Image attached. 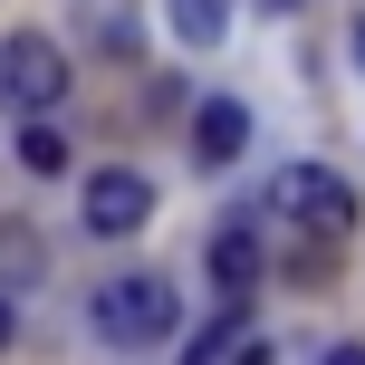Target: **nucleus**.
Segmentation results:
<instances>
[{
  "label": "nucleus",
  "mask_w": 365,
  "mask_h": 365,
  "mask_svg": "<svg viewBox=\"0 0 365 365\" xmlns=\"http://www.w3.org/2000/svg\"><path fill=\"white\" fill-rule=\"evenodd\" d=\"M173 279H154V269H135V279H106L96 289V336L106 346H125V356H145V346H164L173 336Z\"/></svg>",
  "instance_id": "nucleus-1"
},
{
  "label": "nucleus",
  "mask_w": 365,
  "mask_h": 365,
  "mask_svg": "<svg viewBox=\"0 0 365 365\" xmlns=\"http://www.w3.org/2000/svg\"><path fill=\"white\" fill-rule=\"evenodd\" d=\"M269 212L289 221V231H308V240H346L356 231V192H346V173H327V164H289L269 182Z\"/></svg>",
  "instance_id": "nucleus-2"
},
{
  "label": "nucleus",
  "mask_w": 365,
  "mask_h": 365,
  "mask_svg": "<svg viewBox=\"0 0 365 365\" xmlns=\"http://www.w3.org/2000/svg\"><path fill=\"white\" fill-rule=\"evenodd\" d=\"M0 106H10V115L68 106V48L38 38V29H10V38H0Z\"/></svg>",
  "instance_id": "nucleus-3"
},
{
  "label": "nucleus",
  "mask_w": 365,
  "mask_h": 365,
  "mask_svg": "<svg viewBox=\"0 0 365 365\" xmlns=\"http://www.w3.org/2000/svg\"><path fill=\"white\" fill-rule=\"evenodd\" d=\"M87 231L96 240H125V231H145V212H154V182L135 173V164H106V173H87Z\"/></svg>",
  "instance_id": "nucleus-4"
},
{
  "label": "nucleus",
  "mask_w": 365,
  "mask_h": 365,
  "mask_svg": "<svg viewBox=\"0 0 365 365\" xmlns=\"http://www.w3.org/2000/svg\"><path fill=\"white\" fill-rule=\"evenodd\" d=\"M250 279H259V231H250V221H221V231H212V289L221 298H250Z\"/></svg>",
  "instance_id": "nucleus-5"
},
{
  "label": "nucleus",
  "mask_w": 365,
  "mask_h": 365,
  "mask_svg": "<svg viewBox=\"0 0 365 365\" xmlns=\"http://www.w3.org/2000/svg\"><path fill=\"white\" fill-rule=\"evenodd\" d=\"M240 145H250V106H240V96H212V106L192 115V154L202 164H231Z\"/></svg>",
  "instance_id": "nucleus-6"
},
{
  "label": "nucleus",
  "mask_w": 365,
  "mask_h": 365,
  "mask_svg": "<svg viewBox=\"0 0 365 365\" xmlns=\"http://www.w3.org/2000/svg\"><path fill=\"white\" fill-rule=\"evenodd\" d=\"M164 19H173L182 48H212V38L231 29V0H164Z\"/></svg>",
  "instance_id": "nucleus-7"
},
{
  "label": "nucleus",
  "mask_w": 365,
  "mask_h": 365,
  "mask_svg": "<svg viewBox=\"0 0 365 365\" xmlns=\"http://www.w3.org/2000/svg\"><path fill=\"white\" fill-rule=\"evenodd\" d=\"M240 346H250V308H240V298H221V317L202 327V346L182 356V365H221V356H240Z\"/></svg>",
  "instance_id": "nucleus-8"
},
{
  "label": "nucleus",
  "mask_w": 365,
  "mask_h": 365,
  "mask_svg": "<svg viewBox=\"0 0 365 365\" xmlns=\"http://www.w3.org/2000/svg\"><path fill=\"white\" fill-rule=\"evenodd\" d=\"M19 164H29V173H58V164H68V135H58V125H29V135H19Z\"/></svg>",
  "instance_id": "nucleus-9"
},
{
  "label": "nucleus",
  "mask_w": 365,
  "mask_h": 365,
  "mask_svg": "<svg viewBox=\"0 0 365 365\" xmlns=\"http://www.w3.org/2000/svg\"><path fill=\"white\" fill-rule=\"evenodd\" d=\"M317 365H365V346H336V356H317Z\"/></svg>",
  "instance_id": "nucleus-10"
},
{
  "label": "nucleus",
  "mask_w": 365,
  "mask_h": 365,
  "mask_svg": "<svg viewBox=\"0 0 365 365\" xmlns=\"http://www.w3.org/2000/svg\"><path fill=\"white\" fill-rule=\"evenodd\" d=\"M0 346H10V298H0Z\"/></svg>",
  "instance_id": "nucleus-11"
},
{
  "label": "nucleus",
  "mask_w": 365,
  "mask_h": 365,
  "mask_svg": "<svg viewBox=\"0 0 365 365\" xmlns=\"http://www.w3.org/2000/svg\"><path fill=\"white\" fill-rule=\"evenodd\" d=\"M356 68H365V19H356Z\"/></svg>",
  "instance_id": "nucleus-12"
}]
</instances>
